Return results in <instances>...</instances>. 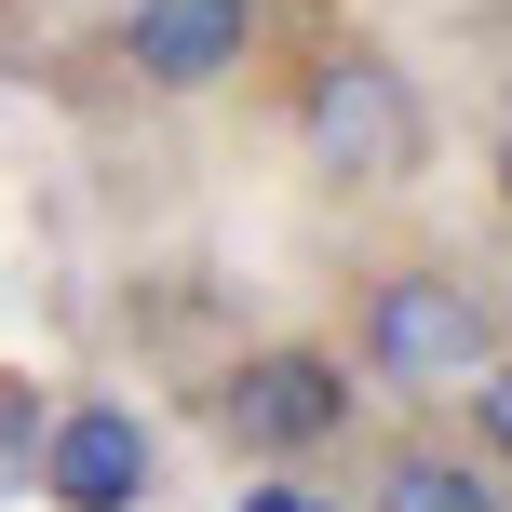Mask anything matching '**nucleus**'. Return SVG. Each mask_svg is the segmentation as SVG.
I'll list each match as a JSON object with an SVG mask.
<instances>
[{"label":"nucleus","instance_id":"1a4fd4ad","mask_svg":"<svg viewBox=\"0 0 512 512\" xmlns=\"http://www.w3.org/2000/svg\"><path fill=\"white\" fill-rule=\"evenodd\" d=\"M243 512H337L324 486H310V472L297 459H283V472H256V486H243Z\"/></svg>","mask_w":512,"mask_h":512},{"label":"nucleus","instance_id":"6e6552de","mask_svg":"<svg viewBox=\"0 0 512 512\" xmlns=\"http://www.w3.org/2000/svg\"><path fill=\"white\" fill-rule=\"evenodd\" d=\"M41 418H54V391L0 364V486H14V472H27V445H41Z\"/></svg>","mask_w":512,"mask_h":512},{"label":"nucleus","instance_id":"0eeeda50","mask_svg":"<svg viewBox=\"0 0 512 512\" xmlns=\"http://www.w3.org/2000/svg\"><path fill=\"white\" fill-rule=\"evenodd\" d=\"M459 405H472V459H486V472H512V351H486V364H472V378H459Z\"/></svg>","mask_w":512,"mask_h":512},{"label":"nucleus","instance_id":"39448f33","mask_svg":"<svg viewBox=\"0 0 512 512\" xmlns=\"http://www.w3.org/2000/svg\"><path fill=\"white\" fill-rule=\"evenodd\" d=\"M256 41H270V0H135L122 14V68L149 95H216L256 68Z\"/></svg>","mask_w":512,"mask_h":512},{"label":"nucleus","instance_id":"9d476101","mask_svg":"<svg viewBox=\"0 0 512 512\" xmlns=\"http://www.w3.org/2000/svg\"><path fill=\"white\" fill-rule=\"evenodd\" d=\"M486 176H499V203H512V122H499V162H486Z\"/></svg>","mask_w":512,"mask_h":512},{"label":"nucleus","instance_id":"f257e3e1","mask_svg":"<svg viewBox=\"0 0 512 512\" xmlns=\"http://www.w3.org/2000/svg\"><path fill=\"white\" fill-rule=\"evenodd\" d=\"M499 351V297L472 270H445V256H405V270H378L364 283V310H351V378L364 391H459L472 364Z\"/></svg>","mask_w":512,"mask_h":512},{"label":"nucleus","instance_id":"7ed1b4c3","mask_svg":"<svg viewBox=\"0 0 512 512\" xmlns=\"http://www.w3.org/2000/svg\"><path fill=\"white\" fill-rule=\"evenodd\" d=\"M351 351H324V337H270V351H243V364H216V391H203V418H216V445L256 472H283V459H324L337 432H351Z\"/></svg>","mask_w":512,"mask_h":512},{"label":"nucleus","instance_id":"423d86ee","mask_svg":"<svg viewBox=\"0 0 512 512\" xmlns=\"http://www.w3.org/2000/svg\"><path fill=\"white\" fill-rule=\"evenodd\" d=\"M364 512H512V472L459 459V445H391L378 459V499Z\"/></svg>","mask_w":512,"mask_h":512},{"label":"nucleus","instance_id":"f03ea898","mask_svg":"<svg viewBox=\"0 0 512 512\" xmlns=\"http://www.w3.org/2000/svg\"><path fill=\"white\" fill-rule=\"evenodd\" d=\"M297 149H310V176H337V189H405L418 162H432V108H418V81L391 68L378 41H337L324 68L297 81Z\"/></svg>","mask_w":512,"mask_h":512},{"label":"nucleus","instance_id":"20e7f679","mask_svg":"<svg viewBox=\"0 0 512 512\" xmlns=\"http://www.w3.org/2000/svg\"><path fill=\"white\" fill-rule=\"evenodd\" d=\"M27 472H41V512H149L162 499V432L122 391H68L41 418V445H27Z\"/></svg>","mask_w":512,"mask_h":512}]
</instances>
